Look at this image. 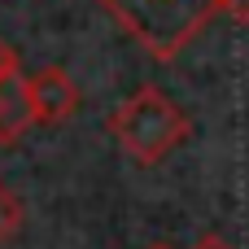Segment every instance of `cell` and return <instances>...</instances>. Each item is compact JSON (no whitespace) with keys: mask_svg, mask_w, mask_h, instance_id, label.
<instances>
[{"mask_svg":"<svg viewBox=\"0 0 249 249\" xmlns=\"http://www.w3.org/2000/svg\"><path fill=\"white\" fill-rule=\"evenodd\" d=\"M96 4L158 61H175L228 9V0H96Z\"/></svg>","mask_w":249,"mask_h":249,"instance_id":"1","label":"cell"},{"mask_svg":"<svg viewBox=\"0 0 249 249\" xmlns=\"http://www.w3.org/2000/svg\"><path fill=\"white\" fill-rule=\"evenodd\" d=\"M193 123L188 114L153 83H144L140 92H131L114 114H109V136L123 144L127 158H136L140 166H158L171 149H179L188 140Z\"/></svg>","mask_w":249,"mask_h":249,"instance_id":"2","label":"cell"},{"mask_svg":"<svg viewBox=\"0 0 249 249\" xmlns=\"http://www.w3.org/2000/svg\"><path fill=\"white\" fill-rule=\"evenodd\" d=\"M22 88H26L31 118L44 123V127H57V123H66L79 109V88H74V79L61 66H44V70L22 74Z\"/></svg>","mask_w":249,"mask_h":249,"instance_id":"3","label":"cell"},{"mask_svg":"<svg viewBox=\"0 0 249 249\" xmlns=\"http://www.w3.org/2000/svg\"><path fill=\"white\" fill-rule=\"evenodd\" d=\"M31 127H35V118H31V105H26L22 70H18L13 79L0 83V144H18Z\"/></svg>","mask_w":249,"mask_h":249,"instance_id":"4","label":"cell"},{"mask_svg":"<svg viewBox=\"0 0 249 249\" xmlns=\"http://www.w3.org/2000/svg\"><path fill=\"white\" fill-rule=\"evenodd\" d=\"M22 219H26V206L18 197V188H9L0 179V245H9L18 232H22Z\"/></svg>","mask_w":249,"mask_h":249,"instance_id":"5","label":"cell"},{"mask_svg":"<svg viewBox=\"0 0 249 249\" xmlns=\"http://www.w3.org/2000/svg\"><path fill=\"white\" fill-rule=\"evenodd\" d=\"M13 74H18V53L0 39V83H4V79H13Z\"/></svg>","mask_w":249,"mask_h":249,"instance_id":"6","label":"cell"},{"mask_svg":"<svg viewBox=\"0 0 249 249\" xmlns=\"http://www.w3.org/2000/svg\"><path fill=\"white\" fill-rule=\"evenodd\" d=\"M223 13H232L236 22H249V0H228V9Z\"/></svg>","mask_w":249,"mask_h":249,"instance_id":"7","label":"cell"},{"mask_svg":"<svg viewBox=\"0 0 249 249\" xmlns=\"http://www.w3.org/2000/svg\"><path fill=\"white\" fill-rule=\"evenodd\" d=\"M193 249H236V245H232V241H223V236H201Z\"/></svg>","mask_w":249,"mask_h":249,"instance_id":"8","label":"cell"},{"mask_svg":"<svg viewBox=\"0 0 249 249\" xmlns=\"http://www.w3.org/2000/svg\"><path fill=\"white\" fill-rule=\"evenodd\" d=\"M149 249H171V245H162V241H158V245H149Z\"/></svg>","mask_w":249,"mask_h":249,"instance_id":"9","label":"cell"}]
</instances>
